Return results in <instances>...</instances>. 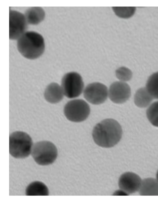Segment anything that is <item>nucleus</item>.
I'll return each mask as SVG.
<instances>
[{"mask_svg": "<svg viewBox=\"0 0 158 202\" xmlns=\"http://www.w3.org/2000/svg\"><path fill=\"white\" fill-rule=\"evenodd\" d=\"M64 96L61 86L55 82L48 85L44 91L45 100L51 104H56L61 101Z\"/></svg>", "mask_w": 158, "mask_h": 202, "instance_id": "nucleus-11", "label": "nucleus"}, {"mask_svg": "<svg viewBox=\"0 0 158 202\" xmlns=\"http://www.w3.org/2000/svg\"><path fill=\"white\" fill-rule=\"evenodd\" d=\"M108 97L114 103L118 104L126 102L131 95L130 86L126 82L115 81L110 86L108 90Z\"/></svg>", "mask_w": 158, "mask_h": 202, "instance_id": "nucleus-9", "label": "nucleus"}, {"mask_svg": "<svg viewBox=\"0 0 158 202\" xmlns=\"http://www.w3.org/2000/svg\"><path fill=\"white\" fill-rule=\"evenodd\" d=\"M146 115L151 124L158 127V101L150 105L147 110Z\"/></svg>", "mask_w": 158, "mask_h": 202, "instance_id": "nucleus-17", "label": "nucleus"}, {"mask_svg": "<svg viewBox=\"0 0 158 202\" xmlns=\"http://www.w3.org/2000/svg\"><path fill=\"white\" fill-rule=\"evenodd\" d=\"M61 86L64 96L69 98L79 97L84 89L82 77L76 72L65 74L62 79Z\"/></svg>", "mask_w": 158, "mask_h": 202, "instance_id": "nucleus-6", "label": "nucleus"}, {"mask_svg": "<svg viewBox=\"0 0 158 202\" xmlns=\"http://www.w3.org/2000/svg\"><path fill=\"white\" fill-rule=\"evenodd\" d=\"M27 24L24 14L17 11L10 10V39H18L26 32Z\"/></svg>", "mask_w": 158, "mask_h": 202, "instance_id": "nucleus-8", "label": "nucleus"}, {"mask_svg": "<svg viewBox=\"0 0 158 202\" xmlns=\"http://www.w3.org/2000/svg\"><path fill=\"white\" fill-rule=\"evenodd\" d=\"M113 9L117 15L124 18H128L131 17L136 10V8L135 7H113Z\"/></svg>", "mask_w": 158, "mask_h": 202, "instance_id": "nucleus-19", "label": "nucleus"}, {"mask_svg": "<svg viewBox=\"0 0 158 202\" xmlns=\"http://www.w3.org/2000/svg\"><path fill=\"white\" fill-rule=\"evenodd\" d=\"M83 92L85 98L93 105L103 103L108 96L107 87L99 82H94L88 84L84 88Z\"/></svg>", "mask_w": 158, "mask_h": 202, "instance_id": "nucleus-7", "label": "nucleus"}, {"mask_svg": "<svg viewBox=\"0 0 158 202\" xmlns=\"http://www.w3.org/2000/svg\"><path fill=\"white\" fill-rule=\"evenodd\" d=\"M153 98L146 88H142L136 92L134 97L135 105L140 108H145L150 105Z\"/></svg>", "mask_w": 158, "mask_h": 202, "instance_id": "nucleus-14", "label": "nucleus"}, {"mask_svg": "<svg viewBox=\"0 0 158 202\" xmlns=\"http://www.w3.org/2000/svg\"><path fill=\"white\" fill-rule=\"evenodd\" d=\"M145 88L153 98L158 99V72L149 77Z\"/></svg>", "mask_w": 158, "mask_h": 202, "instance_id": "nucleus-16", "label": "nucleus"}, {"mask_svg": "<svg viewBox=\"0 0 158 202\" xmlns=\"http://www.w3.org/2000/svg\"><path fill=\"white\" fill-rule=\"evenodd\" d=\"M45 47L43 37L35 31H26L17 39L18 51L23 56L28 59L39 57L43 53Z\"/></svg>", "mask_w": 158, "mask_h": 202, "instance_id": "nucleus-2", "label": "nucleus"}, {"mask_svg": "<svg viewBox=\"0 0 158 202\" xmlns=\"http://www.w3.org/2000/svg\"><path fill=\"white\" fill-rule=\"evenodd\" d=\"M156 179L158 181V171H157L156 174Z\"/></svg>", "mask_w": 158, "mask_h": 202, "instance_id": "nucleus-21", "label": "nucleus"}, {"mask_svg": "<svg viewBox=\"0 0 158 202\" xmlns=\"http://www.w3.org/2000/svg\"><path fill=\"white\" fill-rule=\"evenodd\" d=\"M115 75L117 78L120 81L126 82L131 79L132 73L128 68L122 67L119 68L116 70Z\"/></svg>", "mask_w": 158, "mask_h": 202, "instance_id": "nucleus-18", "label": "nucleus"}, {"mask_svg": "<svg viewBox=\"0 0 158 202\" xmlns=\"http://www.w3.org/2000/svg\"><path fill=\"white\" fill-rule=\"evenodd\" d=\"M122 135V127L116 120L111 118L104 120L94 127L92 137L95 142L98 146L110 148L117 144Z\"/></svg>", "mask_w": 158, "mask_h": 202, "instance_id": "nucleus-1", "label": "nucleus"}, {"mask_svg": "<svg viewBox=\"0 0 158 202\" xmlns=\"http://www.w3.org/2000/svg\"><path fill=\"white\" fill-rule=\"evenodd\" d=\"M139 192L141 196H158V181L152 178L144 179Z\"/></svg>", "mask_w": 158, "mask_h": 202, "instance_id": "nucleus-13", "label": "nucleus"}, {"mask_svg": "<svg viewBox=\"0 0 158 202\" xmlns=\"http://www.w3.org/2000/svg\"><path fill=\"white\" fill-rule=\"evenodd\" d=\"M115 195H127L126 193H125L123 191L120 190L117 191L114 193Z\"/></svg>", "mask_w": 158, "mask_h": 202, "instance_id": "nucleus-20", "label": "nucleus"}, {"mask_svg": "<svg viewBox=\"0 0 158 202\" xmlns=\"http://www.w3.org/2000/svg\"><path fill=\"white\" fill-rule=\"evenodd\" d=\"M33 146L32 139L27 133L16 131L9 136V152L13 157L23 159L31 153Z\"/></svg>", "mask_w": 158, "mask_h": 202, "instance_id": "nucleus-3", "label": "nucleus"}, {"mask_svg": "<svg viewBox=\"0 0 158 202\" xmlns=\"http://www.w3.org/2000/svg\"><path fill=\"white\" fill-rule=\"evenodd\" d=\"M31 155L35 161L41 165L53 163L56 159L58 152L55 145L47 141L37 142L33 145Z\"/></svg>", "mask_w": 158, "mask_h": 202, "instance_id": "nucleus-4", "label": "nucleus"}, {"mask_svg": "<svg viewBox=\"0 0 158 202\" xmlns=\"http://www.w3.org/2000/svg\"><path fill=\"white\" fill-rule=\"evenodd\" d=\"M142 179L137 174L131 172L124 173L120 176L119 187L127 195L139 191Z\"/></svg>", "mask_w": 158, "mask_h": 202, "instance_id": "nucleus-10", "label": "nucleus"}, {"mask_svg": "<svg viewBox=\"0 0 158 202\" xmlns=\"http://www.w3.org/2000/svg\"><path fill=\"white\" fill-rule=\"evenodd\" d=\"M28 24L33 25L39 24L45 17L44 9L40 7H32L28 9L24 14Z\"/></svg>", "mask_w": 158, "mask_h": 202, "instance_id": "nucleus-12", "label": "nucleus"}, {"mask_svg": "<svg viewBox=\"0 0 158 202\" xmlns=\"http://www.w3.org/2000/svg\"><path fill=\"white\" fill-rule=\"evenodd\" d=\"M25 194L27 196H48L49 191L44 183L35 181L28 185L26 189Z\"/></svg>", "mask_w": 158, "mask_h": 202, "instance_id": "nucleus-15", "label": "nucleus"}, {"mask_svg": "<svg viewBox=\"0 0 158 202\" xmlns=\"http://www.w3.org/2000/svg\"><path fill=\"white\" fill-rule=\"evenodd\" d=\"M64 114L69 121L76 122L85 120L90 113L88 104L82 99H74L68 101L64 109Z\"/></svg>", "mask_w": 158, "mask_h": 202, "instance_id": "nucleus-5", "label": "nucleus"}]
</instances>
